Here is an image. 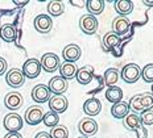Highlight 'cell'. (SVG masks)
Wrapping results in <instances>:
<instances>
[{
    "label": "cell",
    "mask_w": 153,
    "mask_h": 138,
    "mask_svg": "<svg viewBox=\"0 0 153 138\" xmlns=\"http://www.w3.org/2000/svg\"><path fill=\"white\" fill-rule=\"evenodd\" d=\"M49 91L54 95H63L69 88V83L68 80H65L62 76H53L49 80V84H48Z\"/></svg>",
    "instance_id": "4fadbf2b"
},
{
    "label": "cell",
    "mask_w": 153,
    "mask_h": 138,
    "mask_svg": "<svg viewBox=\"0 0 153 138\" xmlns=\"http://www.w3.org/2000/svg\"><path fill=\"white\" fill-rule=\"evenodd\" d=\"M70 4L74 5V7H83V5H86V1H74V0H71Z\"/></svg>",
    "instance_id": "d590c367"
},
{
    "label": "cell",
    "mask_w": 153,
    "mask_h": 138,
    "mask_svg": "<svg viewBox=\"0 0 153 138\" xmlns=\"http://www.w3.org/2000/svg\"><path fill=\"white\" fill-rule=\"evenodd\" d=\"M95 76V71H94V67L90 66V65H86L81 69H78L76 71V75H75V79L79 84L82 86H87L91 83V80L94 79Z\"/></svg>",
    "instance_id": "9a60e30c"
},
{
    "label": "cell",
    "mask_w": 153,
    "mask_h": 138,
    "mask_svg": "<svg viewBox=\"0 0 153 138\" xmlns=\"http://www.w3.org/2000/svg\"><path fill=\"white\" fill-rule=\"evenodd\" d=\"M5 82L9 87L12 88H20L25 83V76L20 69H11L5 74Z\"/></svg>",
    "instance_id": "ba28073f"
},
{
    "label": "cell",
    "mask_w": 153,
    "mask_h": 138,
    "mask_svg": "<svg viewBox=\"0 0 153 138\" xmlns=\"http://www.w3.org/2000/svg\"><path fill=\"white\" fill-rule=\"evenodd\" d=\"M42 123L48 128H54V126H57L58 123H59V116L57 113H54V112L49 111V112H46V113H44Z\"/></svg>",
    "instance_id": "f1b7e54d"
},
{
    "label": "cell",
    "mask_w": 153,
    "mask_h": 138,
    "mask_svg": "<svg viewBox=\"0 0 153 138\" xmlns=\"http://www.w3.org/2000/svg\"><path fill=\"white\" fill-rule=\"evenodd\" d=\"M102 111V103L99 99L97 97H90L85 101L83 104V112L87 114L88 117L98 116Z\"/></svg>",
    "instance_id": "d6986e66"
},
{
    "label": "cell",
    "mask_w": 153,
    "mask_h": 138,
    "mask_svg": "<svg viewBox=\"0 0 153 138\" xmlns=\"http://www.w3.org/2000/svg\"><path fill=\"white\" fill-rule=\"evenodd\" d=\"M50 97H52V92L49 91L48 86L45 84H37L32 89V99L37 104H42V103L49 101Z\"/></svg>",
    "instance_id": "5bb4252c"
},
{
    "label": "cell",
    "mask_w": 153,
    "mask_h": 138,
    "mask_svg": "<svg viewBox=\"0 0 153 138\" xmlns=\"http://www.w3.org/2000/svg\"><path fill=\"white\" fill-rule=\"evenodd\" d=\"M120 41L122 40L117 34H115L114 32H108V33L104 34L103 40H102V47H103L104 51H111L120 44Z\"/></svg>",
    "instance_id": "44dd1931"
},
{
    "label": "cell",
    "mask_w": 153,
    "mask_h": 138,
    "mask_svg": "<svg viewBox=\"0 0 153 138\" xmlns=\"http://www.w3.org/2000/svg\"><path fill=\"white\" fill-rule=\"evenodd\" d=\"M34 29H36L38 33H49L53 28V18L50 17L49 15H38L34 18Z\"/></svg>",
    "instance_id": "7c38bea8"
},
{
    "label": "cell",
    "mask_w": 153,
    "mask_h": 138,
    "mask_svg": "<svg viewBox=\"0 0 153 138\" xmlns=\"http://www.w3.org/2000/svg\"><path fill=\"white\" fill-rule=\"evenodd\" d=\"M106 99L112 104H116L119 101H123V89L117 86H114V87H108L106 91Z\"/></svg>",
    "instance_id": "d4e9b609"
},
{
    "label": "cell",
    "mask_w": 153,
    "mask_h": 138,
    "mask_svg": "<svg viewBox=\"0 0 153 138\" xmlns=\"http://www.w3.org/2000/svg\"><path fill=\"white\" fill-rule=\"evenodd\" d=\"M140 76H141V69L136 63H128L120 71V78L128 84L136 83L140 79Z\"/></svg>",
    "instance_id": "3957f363"
},
{
    "label": "cell",
    "mask_w": 153,
    "mask_h": 138,
    "mask_svg": "<svg viewBox=\"0 0 153 138\" xmlns=\"http://www.w3.org/2000/svg\"><path fill=\"white\" fill-rule=\"evenodd\" d=\"M78 138H87V137H78Z\"/></svg>",
    "instance_id": "ab89813d"
},
{
    "label": "cell",
    "mask_w": 153,
    "mask_h": 138,
    "mask_svg": "<svg viewBox=\"0 0 153 138\" xmlns=\"http://www.w3.org/2000/svg\"><path fill=\"white\" fill-rule=\"evenodd\" d=\"M92 138H95V137H92Z\"/></svg>",
    "instance_id": "60d3db41"
},
{
    "label": "cell",
    "mask_w": 153,
    "mask_h": 138,
    "mask_svg": "<svg viewBox=\"0 0 153 138\" xmlns=\"http://www.w3.org/2000/svg\"><path fill=\"white\" fill-rule=\"evenodd\" d=\"M141 78L145 83H153V63L144 66V69L141 70Z\"/></svg>",
    "instance_id": "4dcf8cb0"
},
{
    "label": "cell",
    "mask_w": 153,
    "mask_h": 138,
    "mask_svg": "<svg viewBox=\"0 0 153 138\" xmlns=\"http://www.w3.org/2000/svg\"><path fill=\"white\" fill-rule=\"evenodd\" d=\"M123 124H124V126H126V129H128L131 131H135L137 138H146L148 137V130H146V128L143 125L139 114L129 113L128 116L124 118Z\"/></svg>",
    "instance_id": "7a4b0ae2"
},
{
    "label": "cell",
    "mask_w": 153,
    "mask_h": 138,
    "mask_svg": "<svg viewBox=\"0 0 153 138\" xmlns=\"http://www.w3.org/2000/svg\"><path fill=\"white\" fill-rule=\"evenodd\" d=\"M34 138H50V134L46 133V131H40V133L36 134V137Z\"/></svg>",
    "instance_id": "e575fe53"
},
{
    "label": "cell",
    "mask_w": 153,
    "mask_h": 138,
    "mask_svg": "<svg viewBox=\"0 0 153 138\" xmlns=\"http://www.w3.org/2000/svg\"><path fill=\"white\" fill-rule=\"evenodd\" d=\"M13 4L17 5V7H25L28 4V1H17V0H13Z\"/></svg>",
    "instance_id": "8d00e7d4"
},
{
    "label": "cell",
    "mask_w": 153,
    "mask_h": 138,
    "mask_svg": "<svg viewBox=\"0 0 153 138\" xmlns=\"http://www.w3.org/2000/svg\"><path fill=\"white\" fill-rule=\"evenodd\" d=\"M50 138H68L69 137V130L63 125H57V126L52 128L50 130Z\"/></svg>",
    "instance_id": "f546056e"
},
{
    "label": "cell",
    "mask_w": 153,
    "mask_h": 138,
    "mask_svg": "<svg viewBox=\"0 0 153 138\" xmlns=\"http://www.w3.org/2000/svg\"><path fill=\"white\" fill-rule=\"evenodd\" d=\"M139 117L141 120L143 125H153V109H148V111L141 112V114Z\"/></svg>",
    "instance_id": "1f68e13d"
},
{
    "label": "cell",
    "mask_w": 153,
    "mask_h": 138,
    "mask_svg": "<svg viewBox=\"0 0 153 138\" xmlns=\"http://www.w3.org/2000/svg\"><path fill=\"white\" fill-rule=\"evenodd\" d=\"M44 111L40 105H32L25 111V123L28 125H38L42 123Z\"/></svg>",
    "instance_id": "30bf717a"
},
{
    "label": "cell",
    "mask_w": 153,
    "mask_h": 138,
    "mask_svg": "<svg viewBox=\"0 0 153 138\" xmlns=\"http://www.w3.org/2000/svg\"><path fill=\"white\" fill-rule=\"evenodd\" d=\"M98 27H99V22H98V18L92 15H83L81 18H79V29L83 32L85 34H95L98 30Z\"/></svg>",
    "instance_id": "5b68a950"
},
{
    "label": "cell",
    "mask_w": 153,
    "mask_h": 138,
    "mask_svg": "<svg viewBox=\"0 0 153 138\" xmlns=\"http://www.w3.org/2000/svg\"><path fill=\"white\" fill-rule=\"evenodd\" d=\"M98 123L91 117H85L79 121L78 124V131L82 134V137H87V138H92V136L98 133Z\"/></svg>",
    "instance_id": "277c9868"
},
{
    "label": "cell",
    "mask_w": 153,
    "mask_h": 138,
    "mask_svg": "<svg viewBox=\"0 0 153 138\" xmlns=\"http://www.w3.org/2000/svg\"><path fill=\"white\" fill-rule=\"evenodd\" d=\"M23 74L25 78H29V79H34L40 75L41 72V65H40V61L36 58H29L24 62L23 65Z\"/></svg>",
    "instance_id": "9c48e42d"
},
{
    "label": "cell",
    "mask_w": 153,
    "mask_h": 138,
    "mask_svg": "<svg viewBox=\"0 0 153 138\" xmlns=\"http://www.w3.org/2000/svg\"><path fill=\"white\" fill-rule=\"evenodd\" d=\"M128 105L129 109L133 111V113H141L148 109H153V95L151 92L137 94L131 97Z\"/></svg>",
    "instance_id": "6da1fadb"
},
{
    "label": "cell",
    "mask_w": 153,
    "mask_h": 138,
    "mask_svg": "<svg viewBox=\"0 0 153 138\" xmlns=\"http://www.w3.org/2000/svg\"><path fill=\"white\" fill-rule=\"evenodd\" d=\"M114 7H115V11L119 13V16H124L126 17L127 15H129L133 11V3L131 0H116L114 3Z\"/></svg>",
    "instance_id": "cb8c5ba5"
},
{
    "label": "cell",
    "mask_w": 153,
    "mask_h": 138,
    "mask_svg": "<svg viewBox=\"0 0 153 138\" xmlns=\"http://www.w3.org/2000/svg\"><path fill=\"white\" fill-rule=\"evenodd\" d=\"M4 138H23V137H21V134L19 133V131H12V133L5 134Z\"/></svg>",
    "instance_id": "836d02e7"
},
{
    "label": "cell",
    "mask_w": 153,
    "mask_h": 138,
    "mask_svg": "<svg viewBox=\"0 0 153 138\" xmlns=\"http://www.w3.org/2000/svg\"><path fill=\"white\" fill-rule=\"evenodd\" d=\"M7 67H8L7 61L0 57V75H3L4 72H7Z\"/></svg>",
    "instance_id": "d6a6232c"
},
{
    "label": "cell",
    "mask_w": 153,
    "mask_h": 138,
    "mask_svg": "<svg viewBox=\"0 0 153 138\" xmlns=\"http://www.w3.org/2000/svg\"><path fill=\"white\" fill-rule=\"evenodd\" d=\"M131 29V21L124 16H117L112 20V32L117 36H124Z\"/></svg>",
    "instance_id": "2e32d148"
},
{
    "label": "cell",
    "mask_w": 153,
    "mask_h": 138,
    "mask_svg": "<svg viewBox=\"0 0 153 138\" xmlns=\"http://www.w3.org/2000/svg\"><path fill=\"white\" fill-rule=\"evenodd\" d=\"M23 104H24V97L21 96V94H19L16 91L9 92L4 97V105L9 111H17V109L23 107Z\"/></svg>",
    "instance_id": "e0dca14e"
},
{
    "label": "cell",
    "mask_w": 153,
    "mask_h": 138,
    "mask_svg": "<svg viewBox=\"0 0 153 138\" xmlns=\"http://www.w3.org/2000/svg\"><path fill=\"white\" fill-rule=\"evenodd\" d=\"M17 37V29L13 24H4L0 27V38L4 42H13Z\"/></svg>",
    "instance_id": "ffe728a7"
},
{
    "label": "cell",
    "mask_w": 153,
    "mask_h": 138,
    "mask_svg": "<svg viewBox=\"0 0 153 138\" xmlns=\"http://www.w3.org/2000/svg\"><path fill=\"white\" fill-rule=\"evenodd\" d=\"M81 55H82L81 47L75 44H70L68 46L63 47V50H62V57L65 59V62L75 63L76 61L81 58Z\"/></svg>",
    "instance_id": "ac0fdd59"
},
{
    "label": "cell",
    "mask_w": 153,
    "mask_h": 138,
    "mask_svg": "<svg viewBox=\"0 0 153 138\" xmlns=\"http://www.w3.org/2000/svg\"><path fill=\"white\" fill-rule=\"evenodd\" d=\"M104 0H87L86 1V8L88 11V15H92V16H97V15H100L104 9Z\"/></svg>",
    "instance_id": "484cf974"
},
{
    "label": "cell",
    "mask_w": 153,
    "mask_h": 138,
    "mask_svg": "<svg viewBox=\"0 0 153 138\" xmlns=\"http://www.w3.org/2000/svg\"><path fill=\"white\" fill-rule=\"evenodd\" d=\"M143 4L148 5V7H153V1H149V0H143Z\"/></svg>",
    "instance_id": "74e56055"
},
{
    "label": "cell",
    "mask_w": 153,
    "mask_h": 138,
    "mask_svg": "<svg viewBox=\"0 0 153 138\" xmlns=\"http://www.w3.org/2000/svg\"><path fill=\"white\" fill-rule=\"evenodd\" d=\"M40 65H41V69L46 72H56L57 70L59 69V58L57 54L54 53H46L41 57V61H40Z\"/></svg>",
    "instance_id": "8992f818"
},
{
    "label": "cell",
    "mask_w": 153,
    "mask_h": 138,
    "mask_svg": "<svg viewBox=\"0 0 153 138\" xmlns=\"http://www.w3.org/2000/svg\"><path fill=\"white\" fill-rule=\"evenodd\" d=\"M152 95H153V83H152Z\"/></svg>",
    "instance_id": "f35d334b"
},
{
    "label": "cell",
    "mask_w": 153,
    "mask_h": 138,
    "mask_svg": "<svg viewBox=\"0 0 153 138\" xmlns=\"http://www.w3.org/2000/svg\"><path fill=\"white\" fill-rule=\"evenodd\" d=\"M119 76L120 72L117 69H107L103 75V83L107 87H114L117 83V80H119Z\"/></svg>",
    "instance_id": "4316f807"
},
{
    "label": "cell",
    "mask_w": 153,
    "mask_h": 138,
    "mask_svg": "<svg viewBox=\"0 0 153 138\" xmlns=\"http://www.w3.org/2000/svg\"><path fill=\"white\" fill-rule=\"evenodd\" d=\"M68 107H69V101L65 95H53L52 97L49 99L50 111L57 114L63 113V112L68 109Z\"/></svg>",
    "instance_id": "8fae6325"
},
{
    "label": "cell",
    "mask_w": 153,
    "mask_h": 138,
    "mask_svg": "<svg viewBox=\"0 0 153 138\" xmlns=\"http://www.w3.org/2000/svg\"><path fill=\"white\" fill-rule=\"evenodd\" d=\"M111 114L115 117V118H119V120H124L127 116L129 114V105L128 103L126 101H119L116 104H114L111 107Z\"/></svg>",
    "instance_id": "603a6c76"
},
{
    "label": "cell",
    "mask_w": 153,
    "mask_h": 138,
    "mask_svg": "<svg viewBox=\"0 0 153 138\" xmlns=\"http://www.w3.org/2000/svg\"><path fill=\"white\" fill-rule=\"evenodd\" d=\"M65 12V5L59 0H52L48 3V13L53 17H58Z\"/></svg>",
    "instance_id": "83f0119b"
},
{
    "label": "cell",
    "mask_w": 153,
    "mask_h": 138,
    "mask_svg": "<svg viewBox=\"0 0 153 138\" xmlns=\"http://www.w3.org/2000/svg\"><path fill=\"white\" fill-rule=\"evenodd\" d=\"M3 125H4V128L8 130V133L19 131V130H21V128L24 126V120L20 114L15 113V112H11V113H8L7 116L4 117Z\"/></svg>",
    "instance_id": "52a82bcc"
},
{
    "label": "cell",
    "mask_w": 153,
    "mask_h": 138,
    "mask_svg": "<svg viewBox=\"0 0 153 138\" xmlns=\"http://www.w3.org/2000/svg\"><path fill=\"white\" fill-rule=\"evenodd\" d=\"M59 74L65 80H70V79H74L76 75V71H78V67H76L75 63L71 62H63L59 65Z\"/></svg>",
    "instance_id": "7402d4cb"
}]
</instances>
